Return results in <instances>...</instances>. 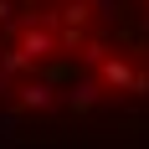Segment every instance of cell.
<instances>
[{
	"mask_svg": "<svg viewBox=\"0 0 149 149\" xmlns=\"http://www.w3.org/2000/svg\"><path fill=\"white\" fill-rule=\"evenodd\" d=\"M103 82H108V88H134V67H129V62H123V57H103Z\"/></svg>",
	"mask_w": 149,
	"mask_h": 149,
	"instance_id": "1",
	"label": "cell"
},
{
	"mask_svg": "<svg viewBox=\"0 0 149 149\" xmlns=\"http://www.w3.org/2000/svg\"><path fill=\"white\" fill-rule=\"evenodd\" d=\"M52 103H57L52 82H26L21 88V108H52Z\"/></svg>",
	"mask_w": 149,
	"mask_h": 149,
	"instance_id": "2",
	"label": "cell"
},
{
	"mask_svg": "<svg viewBox=\"0 0 149 149\" xmlns=\"http://www.w3.org/2000/svg\"><path fill=\"white\" fill-rule=\"evenodd\" d=\"M98 93H103L98 82H77V88L67 93V103H72V108H93V103H98Z\"/></svg>",
	"mask_w": 149,
	"mask_h": 149,
	"instance_id": "3",
	"label": "cell"
},
{
	"mask_svg": "<svg viewBox=\"0 0 149 149\" xmlns=\"http://www.w3.org/2000/svg\"><path fill=\"white\" fill-rule=\"evenodd\" d=\"M26 67H31V62L21 57L15 46H10V52H0V72H5V77H15V72H26Z\"/></svg>",
	"mask_w": 149,
	"mask_h": 149,
	"instance_id": "4",
	"label": "cell"
},
{
	"mask_svg": "<svg viewBox=\"0 0 149 149\" xmlns=\"http://www.w3.org/2000/svg\"><path fill=\"white\" fill-rule=\"evenodd\" d=\"M0 26H15V0H0Z\"/></svg>",
	"mask_w": 149,
	"mask_h": 149,
	"instance_id": "5",
	"label": "cell"
},
{
	"mask_svg": "<svg viewBox=\"0 0 149 149\" xmlns=\"http://www.w3.org/2000/svg\"><path fill=\"white\" fill-rule=\"evenodd\" d=\"M144 31H149V0H144Z\"/></svg>",
	"mask_w": 149,
	"mask_h": 149,
	"instance_id": "6",
	"label": "cell"
},
{
	"mask_svg": "<svg viewBox=\"0 0 149 149\" xmlns=\"http://www.w3.org/2000/svg\"><path fill=\"white\" fill-rule=\"evenodd\" d=\"M15 5H31V0H15Z\"/></svg>",
	"mask_w": 149,
	"mask_h": 149,
	"instance_id": "7",
	"label": "cell"
}]
</instances>
